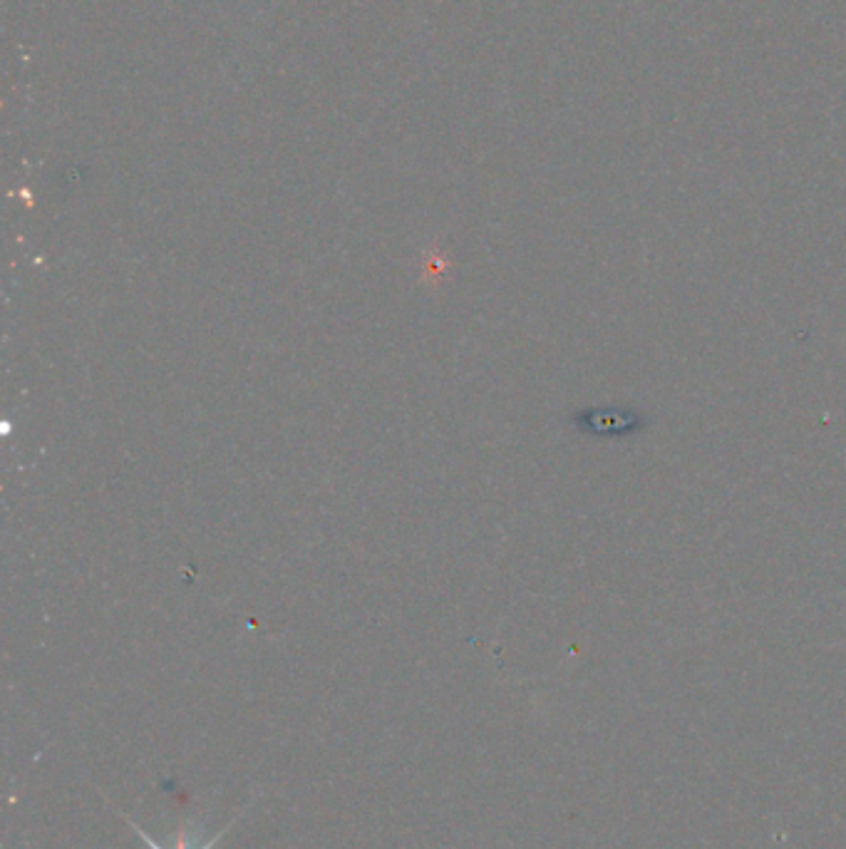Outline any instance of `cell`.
<instances>
[{
	"label": "cell",
	"mask_w": 846,
	"mask_h": 849,
	"mask_svg": "<svg viewBox=\"0 0 846 849\" xmlns=\"http://www.w3.org/2000/svg\"><path fill=\"white\" fill-rule=\"evenodd\" d=\"M130 825H132V830H134V832H137V837H139V840H144V842H147V845H149V849H164V847H159V845H157V842H154V840H152V837H149V835H147V832H144V830H139V827H137V825H134V822H132V820H130ZM221 837H224V832H219V835H216V837H211V840H209V842H206V845H204V847H201V849H214V845H216V842H219V840H221ZM174 849H189V847H187V845H184V840H182V842H177V847H174Z\"/></svg>",
	"instance_id": "6da1fadb"
}]
</instances>
